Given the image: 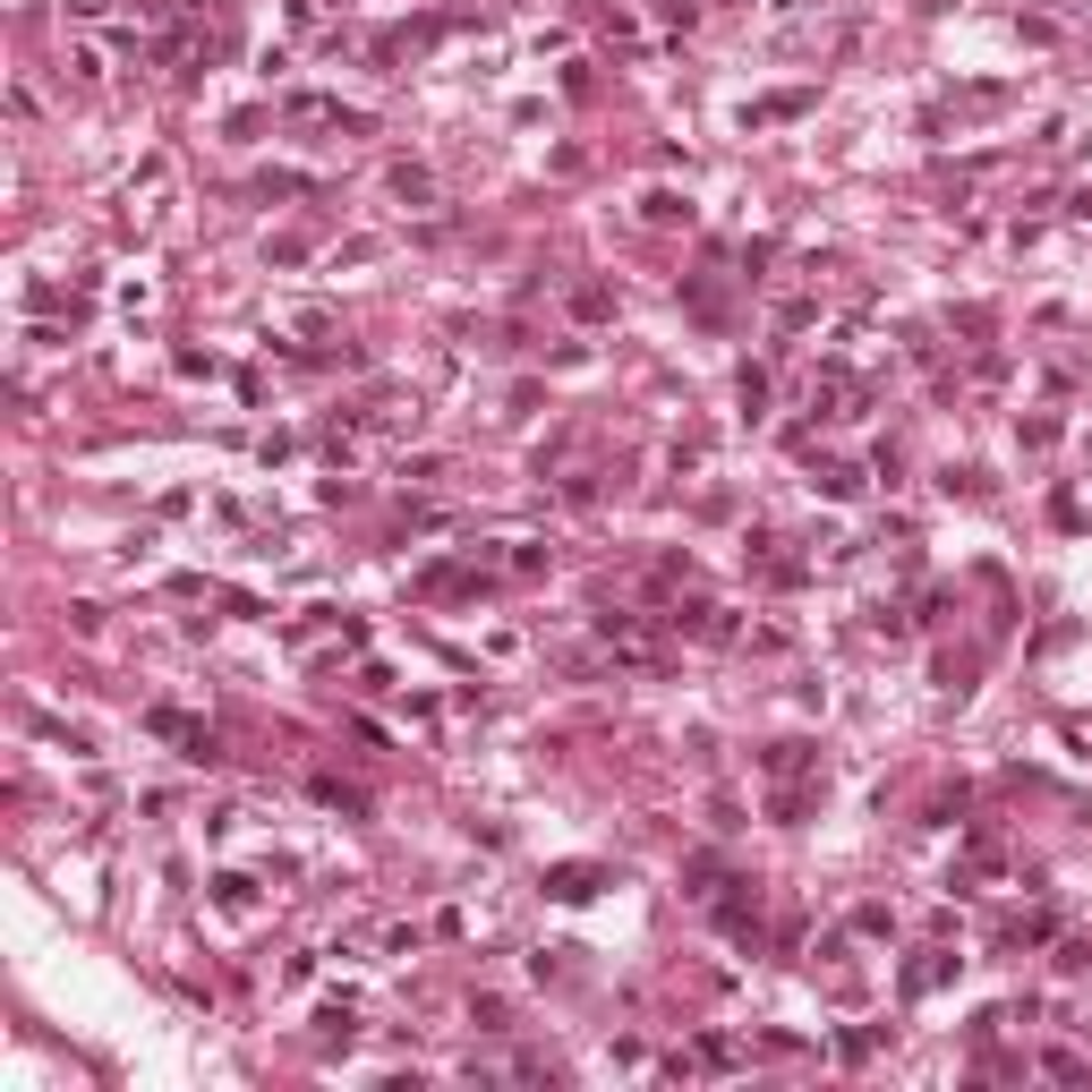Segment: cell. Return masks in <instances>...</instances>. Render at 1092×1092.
Returning <instances> with one entry per match:
<instances>
[{
    "label": "cell",
    "instance_id": "4",
    "mask_svg": "<svg viewBox=\"0 0 1092 1092\" xmlns=\"http://www.w3.org/2000/svg\"><path fill=\"white\" fill-rule=\"evenodd\" d=\"M69 77H77V86H103V52H95V43H69Z\"/></svg>",
    "mask_w": 1092,
    "mask_h": 1092
},
{
    "label": "cell",
    "instance_id": "3",
    "mask_svg": "<svg viewBox=\"0 0 1092 1092\" xmlns=\"http://www.w3.org/2000/svg\"><path fill=\"white\" fill-rule=\"evenodd\" d=\"M393 197H410V205H427V197H436V180H427L419 162H393Z\"/></svg>",
    "mask_w": 1092,
    "mask_h": 1092
},
{
    "label": "cell",
    "instance_id": "1",
    "mask_svg": "<svg viewBox=\"0 0 1092 1092\" xmlns=\"http://www.w3.org/2000/svg\"><path fill=\"white\" fill-rule=\"evenodd\" d=\"M598 862H564V870H547V896H564V905H581V896H598Z\"/></svg>",
    "mask_w": 1092,
    "mask_h": 1092
},
{
    "label": "cell",
    "instance_id": "5",
    "mask_svg": "<svg viewBox=\"0 0 1092 1092\" xmlns=\"http://www.w3.org/2000/svg\"><path fill=\"white\" fill-rule=\"evenodd\" d=\"M640 214H649V223H692V205H683L675 188H657V197H640Z\"/></svg>",
    "mask_w": 1092,
    "mask_h": 1092
},
{
    "label": "cell",
    "instance_id": "2",
    "mask_svg": "<svg viewBox=\"0 0 1092 1092\" xmlns=\"http://www.w3.org/2000/svg\"><path fill=\"white\" fill-rule=\"evenodd\" d=\"M214 905H223V913H256V879H240V870H223V879H214Z\"/></svg>",
    "mask_w": 1092,
    "mask_h": 1092
}]
</instances>
